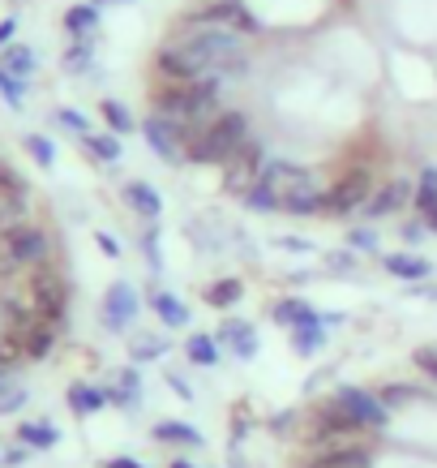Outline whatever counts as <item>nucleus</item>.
Wrapping results in <instances>:
<instances>
[{"label": "nucleus", "instance_id": "4468645a", "mask_svg": "<svg viewBox=\"0 0 437 468\" xmlns=\"http://www.w3.org/2000/svg\"><path fill=\"white\" fill-rule=\"evenodd\" d=\"M411 198H416V185L411 181H390V185H381V189H373V198L365 202V215L369 219H386V215L403 211Z\"/></svg>", "mask_w": 437, "mask_h": 468}, {"label": "nucleus", "instance_id": "de8ad7c7", "mask_svg": "<svg viewBox=\"0 0 437 468\" xmlns=\"http://www.w3.org/2000/svg\"><path fill=\"white\" fill-rule=\"evenodd\" d=\"M17 30V17H5V22H0V43L9 39V35H14Z\"/></svg>", "mask_w": 437, "mask_h": 468}, {"label": "nucleus", "instance_id": "ddd939ff", "mask_svg": "<svg viewBox=\"0 0 437 468\" xmlns=\"http://www.w3.org/2000/svg\"><path fill=\"white\" fill-rule=\"evenodd\" d=\"M133 318H138V292H133V284L120 280V284H112L108 297H103V326H108V331H129Z\"/></svg>", "mask_w": 437, "mask_h": 468}, {"label": "nucleus", "instance_id": "f03ea898", "mask_svg": "<svg viewBox=\"0 0 437 468\" xmlns=\"http://www.w3.org/2000/svg\"><path fill=\"white\" fill-rule=\"evenodd\" d=\"M257 185H262L270 198H275V211H279V215H322L326 189L317 185V176H313L309 168H300V164L270 159Z\"/></svg>", "mask_w": 437, "mask_h": 468}, {"label": "nucleus", "instance_id": "49530a36", "mask_svg": "<svg viewBox=\"0 0 437 468\" xmlns=\"http://www.w3.org/2000/svg\"><path fill=\"white\" fill-rule=\"evenodd\" d=\"M26 399V391H9V396H0V412H9V409H17Z\"/></svg>", "mask_w": 437, "mask_h": 468}, {"label": "nucleus", "instance_id": "4c0bfd02", "mask_svg": "<svg viewBox=\"0 0 437 468\" xmlns=\"http://www.w3.org/2000/svg\"><path fill=\"white\" fill-rule=\"evenodd\" d=\"M381 399H386V409H390V404H408V399H424V391H421V387H386V391H381Z\"/></svg>", "mask_w": 437, "mask_h": 468}, {"label": "nucleus", "instance_id": "473e14b6", "mask_svg": "<svg viewBox=\"0 0 437 468\" xmlns=\"http://www.w3.org/2000/svg\"><path fill=\"white\" fill-rule=\"evenodd\" d=\"M22 356H26L22 335H17L14 326H9V331H0V366H14V361H22Z\"/></svg>", "mask_w": 437, "mask_h": 468}, {"label": "nucleus", "instance_id": "dca6fc26", "mask_svg": "<svg viewBox=\"0 0 437 468\" xmlns=\"http://www.w3.org/2000/svg\"><path fill=\"white\" fill-rule=\"evenodd\" d=\"M26 215H30L26 189H5L0 185V237H9L14 228L26 224Z\"/></svg>", "mask_w": 437, "mask_h": 468}, {"label": "nucleus", "instance_id": "e433bc0d", "mask_svg": "<svg viewBox=\"0 0 437 468\" xmlns=\"http://www.w3.org/2000/svg\"><path fill=\"white\" fill-rule=\"evenodd\" d=\"M411 361H416V369H424V374H429V378L437 383V344H424V348H416V356H411Z\"/></svg>", "mask_w": 437, "mask_h": 468}, {"label": "nucleus", "instance_id": "1a4fd4ad", "mask_svg": "<svg viewBox=\"0 0 437 468\" xmlns=\"http://www.w3.org/2000/svg\"><path fill=\"white\" fill-rule=\"evenodd\" d=\"M155 69L168 78V82H202V78H211V65L189 48V43H163L155 52Z\"/></svg>", "mask_w": 437, "mask_h": 468}, {"label": "nucleus", "instance_id": "393cba45", "mask_svg": "<svg viewBox=\"0 0 437 468\" xmlns=\"http://www.w3.org/2000/svg\"><path fill=\"white\" fill-rule=\"evenodd\" d=\"M0 65H5V73H14V78H30L39 60H35V52H30V48L14 43V48H5V57H0Z\"/></svg>", "mask_w": 437, "mask_h": 468}, {"label": "nucleus", "instance_id": "7ed1b4c3", "mask_svg": "<svg viewBox=\"0 0 437 468\" xmlns=\"http://www.w3.org/2000/svg\"><path fill=\"white\" fill-rule=\"evenodd\" d=\"M245 143H249V116L232 108V112H219L214 121H206V125L198 129V138L189 143L184 159H189V164H219V168H224Z\"/></svg>", "mask_w": 437, "mask_h": 468}, {"label": "nucleus", "instance_id": "f3484780", "mask_svg": "<svg viewBox=\"0 0 437 468\" xmlns=\"http://www.w3.org/2000/svg\"><path fill=\"white\" fill-rule=\"evenodd\" d=\"M381 267L390 271L395 280H408V284H421V280H429L433 275V262L421 254H386L381 258Z\"/></svg>", "mask_w": 437, "mask_h": 468}, {"label": "nucleus", "instance_id": "58836bf2", "mask_svg": "<svg viewBox=\"0 0 437 468\" xmlns=\"http://www.w3.org/2000/svg\"><path fill=\"white\" fill-rule=\"evenodd\" d=\"M57 121H60V125H65V129H73V133H82V138H86V133H90V125H86V116L78 112V108H60V112H57Z\"/></svg>", "mask_w": 437, "mask_h": 468}, {"label": "nucleus", "instance_id": "7c9ffc66", "mask_svg": "<svg viewBox=\"0 0 437 468\" xmlns=\"http://www.w3.org/2000/svg\"><path fill=\"white\" fill-rule=\"evenodd\" d=\"M99 112H103V121H108V129H112V133H133V112H129L120 100H103Z\"/></svg>", "mask_w": 437, "mask_h": 468}, {"label": "nucleus", "instance_id": "c9c22d12", "mask_svg": "<svg viewBox=\"0 0 437 468\" xmlns=\"http://www.w3.org/2000/svg\"><path fill=\"white\" fill-rule=\"evenodd\" d=\"M17 434H22V442H30V447H52V442L60 439V434H57L52 426H30V421H26L22 430H17Z\"/></svg>", "mask_w": 437, "mask_h": 468}, {"label": "nucleus", "instance_id": "aec40b11", "mask_svg": "<svg viewBox=\"0 0 437 468\" xmlns=\"http://www.w3.org/2000/svg\"><path fill=\"white\" fill-rule=\"evenodd\" d=\"M275 323H283V326H305V323H317L322 314L313 310L309 301H300V297H283V301H275Z\"/></svg>", "mask_w": 437, "mask_h": 468}, {"label": "nucleus", "instance_id": "c85d7f7f", "mask_svg": "<svg viewBox=\"0 0 437 468\" xmlns=\"http://www.w3.org/2000/svg\"><path fill=\"white\" fill-rule=\"evenodd\" d=\"M69 409L78 412V417H86V412H99L103 409V391H95V387H86V383H73L69 387Z\"/></svg>", "mask_w": 437, "mask_h": 468}, {"label": "nucleus", "instance_id": "39448f33", "mask_svg": "<svg viewBox=\"0 0 437 468\" xmlns=\"http://www.w3.org/2000/svg\"><path fill=\"white\" fill-rule=\"evenodd\" d=\"M373 198V172L369 168H348L322 198V215H352L365 211V202Z\"/></svg>", "mask_w": 437, "mask_h": 468}, {"label": "nucleus", "instance_id": "37998d69", "mask_svg": "<svg viewBox=\"0 0 437 468\" xmlns=\"http://www.w3.org/2000/svg\"><path fill=\"white\" fill-rule=\"evenodd\" d=\"M424 237V219H411V224H403V241H421Z\"/></svg>", "mask_w": 437, "mask_h": 468}, {"label": "nucleus", "instance_id": "2eb2a0df", "mask_svg": "<svg viewBox=\"0 0 437 468\" xmlns=\"http://www.w3.org/2000/svg\"><path fill=\"white\" fill-rule=\"evenodd\" d=\"M214 340L227 344V353L240 356V361H254L257 356V331H254V323H245V318H227Z\"/></svg>", "mask_w": 437, "mask_h": 468}, {"label": "nucleus", "instance_id": "a878e982", "mask_svg": "<svg viewBox=\"0 0 437 468\" xmlns=\"http://www.w3.org/2000/svg\"><path fill=\"white\" fill-rule=\"evenodd\" d=\"M416 215H429L437 211V168H424L421 181H416V198H411Z\"/></svg>", "mask_w": 437, "mask_h": 468}, {"label": "nucleus", "instance_id": "c756f323", "mask_svg": "<svg viewBox=\"0 0 437 468\" xmlns=\"http://www.w3.org/2000/svg\"><path fill=\"white\" fill-rule=\"evenodd\" d=\"M86 151L99 159V164H116L120 159V143H116V133H86L82 138Z\"/></svg>", "mask_w": 437, "mask_h": 468}, {"label": "nucleus", "instance_id": "bb28decb", "mask_svg": "<svg viewBox=\"0 0 437 468\" xmlns=\"http://www.w3.org/2000/svg\"><path fill=\"white\" fill-rule=\"evenodd\" d=\"M240 297H245V284H240V280H219V284L206 288V305H214V310H232Z\"/></svg>", "mask_w": 437, "mask_h": 468}, {"label": "nucleus", "instance_id": "a18cd8bd", "mask_svg": "<svg viewBox=\"0 0 437 468\" xmlns=\"http://www.w3.org/2000/svg\"><path fill=\"white\" fill-rule=\"evenodd\" d=\"M103 468H146V464L129 460V455H112V460H103Z\"/></svg>", "mask_w": 437, "mask_h": 468}, {"label": "nucleus", "instance_id": "a19ab883", "mask_svg": "<svg viewBox=\"0 0 437 468\" xmlns=\"http://www.w3.org/2000/svg\"><path fill=\"white\" fill-rule=\"evenodd\" d=\"M99 250H103L108 258H120V241H116L112 232H99Z\"/></svg>", "mask_w": 437, "mask_h": 468}, {"label": "nucleus", "instance_id": "79ce46f5", "mask_svg": "<svg viewBox=\"0 0 437 468\" xmlns=\"http://www.w3.org/2000/svg\"><path fill=\"white\" fill-rule=\"evenodd\" d=\"M168 383H172V391H176V396H181V399H193V387L184 383L181 374H168Z\"/></svg>", "mask_w": 437, "mask_h": 468}, {"label": "nucleus", "instance_id": "f704fd0d", "mask_svg": "<svg viewBox=\"0 0 437 468\" xmlns=\"http://www.w3.org/2000/svg\"><path fill=\"white\" fill-rule=\"evenodd\" d=\"M163 348H168V344L159 340V335H138L129 353H133V361H155V356H163Z\"/></svg>", "mask_w": 437, "mask_h": 468}, {"label": "nucleus", "instance_id": "8fccbe9b", "mask_svg": "<svg viewBox=\"0 0 437 468\" xmlns=\"http://www.w3.org/2000/svg\"><path fill=\"white\" fill-rule=\"evenodd\" d=\"M424 219V228H429V232H437V211H429V215H421Z\"/></svg>", "mask_w": 437, "mask_h": 468}, {"label": "nucleus", "instance_id": "20e7f679", "mask_svg": "<svg viewBox=\"0 0 437 468\" xmlns=\"http://www.w3.org/2000/svg\"><path fill=\"white\" fill-rule=\"evenodd\" d=\"M47 254H52V241H47V232L35 224H22L14 228L5 245H0V275H9V271H35V267H47Z\"/></svg>", "mask_w": 437, "mask_h": 468}, {"label": "nucleus", "instance_id": "423d86ee", "mask_svg": "<svg viewBox=\"0 0 437 468\" xmlns=\"http://www.w3.org/2000/svg\"><path fill=\"white\" fill-rule=\"evenodd\" d=\"M266 151H262V143H249L240 146L236 155L224 164V194H232V198H245L249 189H254L257 181H262V172H266Z\"/></svg>", "mask_w": 437, "mask_h": 468}, {"label": "nucleus", "instance_id": "cd10ccee", "mask_svg": "<svg viewBox=\"0 0 437 468\" xmlns=\"http://www.w3.org/2000/svg\"><path fill=\"white\" fill-rule=\"evenodd\" d=\"M155 439L159 442H181V447H198L202 434L193 426H184V421H159V426H155Z\"/></svg>", "mask_w": 437, "mask_h": 468}, {"label": "nucleus", "instance_id": "0eeeda50", "mask_svg": "<svg viewBox=\"0 0 437 468\" xmlns=\"http://www.w3.org/2000/svg\"><path fill=\"white\" fill-rule=\"evenodd\" d=\"M26 288H30V301H35V314H39L43 323H60L65 318V310H69V284L52 267L30 271Z\"/></svg>", "mask_w": 437, "mask_h": 468}, {"label": "nucleus", "instance_id": "9d476101", "mask_svg": "<svg viewBox=\"0 0 437 468\" xmlns=\"http://www.w3.org/2000/svg\"><path fill=\"white\" fill-rule=\"evenodd\" d=\"M338 409L352 417L360 430H381L390 421V409H386V399L373 396V391H360V387H338L335 396H330Z\"/></svg>", "mask_w": 437, "mask_h": 468}, {"label": "nucleus", "instance_id": "2f4dec72", "mask_svg": "<svg viewBox=\"0 0 437 468\" xmlns=\"http://www.w3.org/2000/svg\"><path fill=\"white\" fill-rule=\"evenodd\" d=\"M90 60H95V43L78 39L69 52H65V69H69V73H86V69H90Z\"/></svg>", "mask_w": 437, "mask_h": 468}, {"label": "nucleus", "instance_id": "6ab92c4d", "mask_svg": "<svg viewBox=\"0 0 437 468\" xmlns=\"http://www.w3.org/2000/svg\"><path fill=\"white\" fill-rule=\"evenodd\" d=\"M125 202L141 215V219H151V224H155L159 211H163V198H159V194H155V189H151L146 181H129V185H125Z\"/></svg>", "mask_w": 437, "mask_h": 468}, {"label": "nucleus", "instance_id": "412c9836", "mask_svg": "<svg viewBox=\"0 0 437 468\" xmlns=\"http://www.w3.org/2000/svg\"><path fill=\"white\" fill-rule=\"evenodd\" d=\"M65 30L78 35V39H90L95 30H99V5L90 0V5H73L69 14H65Z\"/></svg>", "mask_w": 437, "mask_h": 468}, {"label": "nucleus", "instance_id": "603ef678", "mask_svg": "<svg viewBox=\"0 0 437 468\" xmlns=\"http://www.w3.org/2000/svg\"><path fill=\"white\" fill-rule=\"evenodd\" d=\"M172 468H193V464H189V460H176V464H172Z\"/></svg>", "mask_w": 437, "mask_h": 468}, {"label": "nucleus", "instance_id": "5701e85b", "mask_svg": "<svg viewBox=\"0 0 437 468\" xmlns=\"http://www.w3.org/2000/svg\"><path fill=\"white\" fill-rule=\"evenodd\" d=\"M322 344H326V323L322 318H317V323H305V326H292V348H297L300 356H313Z\"/></svg>", "mask_w": 437, "mask_h": 468}, {"label": "nucleus", "instance_id": "ea45409f", "mask_svg": "<svg viewBox=\"0 0 437 468\" xmlns=\"http://www.w3.org/2000/svg\"><path fill=\"white\" fill-rule=\"evenodd\" d=\"M352 245L365 250V254H373V250H378V232H373V228H352Z\"/></svg>", "mask_w": 437, "mask_h": 468}, {"label": "nucleus", "instance_id": "6e6552de", "mask_svg": "<svg viewBox=\"0 0 437 468\" xmlns=\"http://www.w3.org/2000/svg\"><path fill=\"white\" fill-rule=\"evenodd\" d=\"M184 30H236V35H257V17L240 5V0H214L206 5L202 14L189 17V27Z\"/></svg>", "mask_w": 437, "mask_h": 468}, {"label": "nucleus", "instance_id": "c03bdc74", "mask_svg": "<svg viewBox=\"0 0 437 468\" xmlns=\"http://www.w3.org/2000/svg\"><path fill=\"white\" fill-rule=\"evenodd\" d=\"M330 271H356L352 254H330Z\"/></svg>", "mask_w": 437, "mask_h": 468}, {"label": "nucleus", "instance_id": "09e8293b", "mask_svg": "<svg viewBox=\"0 0 437 468\" xmlns=\"http://www.w3.org/2000/svg\"><path fill=\"white\" fill-rule=\"evenodd\" d=\"M9 391H17V387H14V378H9V374L0 369V396H9Z\"/></svg>", "mask_w": 437, "mask_h": 468}, {"label": "nucleus", "instance_id": "a211bd4d", "mask_svg": "<svg viewBox=\"0 0 437 468\" xmlns=\"http://www.w3.org/2000/svg\"><path fill=\"white\" fill-rule=\"evenodd\" d=\"M305 468H369V452L365 447H330V452L313 455Z\"/></svg>", "mask_w": 437, "mask_h": 468}, {"label": "nucleus", "instance_id": "864d4df0", "mask_svg": "<svg viewBox=\"0 0 437 468\" xmlns=\"http://www.w3.org/2000/svg\"><path fill=\"white\" fill-rule=\"evenodd\" d=\"M5 82H9V73H5V69H0V86H5Z\"/></svg>", "mask_w": 437, "mask_h": 468}, {"label": "nucleus", "instance_id": "4be33fe9", "mask_svg": "<svg viewBox=\"0 0 437 468\" xmlns=\"http://www.w3.org/2000/svg\"><path fill=\"white\" fill-rule=\"evenodd\" d=\"M151 305H155V314H159V323L163 326H184L189 323V305H184L176 292H163V288H159L155 297H151Z\"/></svg>", "mask_w": 437, "mask_h": 468}, {"label": "nucleus", "instance_id": "f257e3e1", "mask_svg": "<svg viewBox=\"0 0 437 468\" xmlns=\"http://www.w3.org/2000/svg\"><path fill=\"white\" fill-rule=\"evenodd\" d=\"M219 95H224V73H211L202 82H163L151 90V112L168 116L181 129L206 125L219 116Z\"/></svg>", "mask_w": 437, "mask_h": 468}, {"label": "nucleus", "instance_id": "f8f14e48", "mask_svg": "<svg viewBox=\"0 0 437 468\" xmlns=\"http://www.w3.org/2000/svg\"><path fill=\"white\" fill-rule=\"evenodd\" d=\"M141 133H146L151 151H155L163 164H181V159H184V133H181V125H176V121L151 112L146 121H141Z\"/></svg>", "mask_w": 437, "mask_h": 468}, {"label": "nucleus", "instance_id": "3c124183", "mask_svg": "<svg viewBox=\"0 0 437 468\" xmlns=\"http://www.w3.org/2000/svg\"><path fill=\"white\" fill-rule=\"evenodd\" d=\"M95 5H129V0H95Z\"/></svg>", "mask_w": 437, "mask_h": 468}, {"label": "nucleus", "instance_id": "b1692460", "mask_svg": "<svg viewBox=\"0 0 437 468\" xmlns=\"http://www.w3.org/2000/svg\"><path fill=\"white\" fill-rule=\"evenodd\" d=\"M184 356L193 361V366H202V369H211L214 361H219V340L214 335H189V344H184Z\"/></svg>", "mask_w": 437, "mask_h": 468}, {"label": "nucleus", "instance_id": "72a5a7b5", "mask_svg": "<svg viewBox=\"0 0 437 468\" xmlns=\"http://www.w3.org/2000/svg\"><path fill=\"white\" fill-rule=\"evenodd\" d=\"M26 151L35 155V164H39V168H52V159H57V146L47 143L43 133H26Z\"/></svg>", "mask_w": 437, "mask_h": 468}, {"label": "nucleus", "instance_id": "9b49d317", "mask_svg": "<svg viewBox=\"0 0 437 468\" xmlns=\"http://www.w3.org/2000/svg\"><path fill=\"white\" fill-rule=\"evenodd\" d=\"M356 430H360V426H356L352 417H348V412L330 399V404H322V409L313 412V434H309V439H313V447L330 452V447H338L343 439H352Z\"/></svg>", "mask_w": 437, "mask_h": 468}]
</instances>
